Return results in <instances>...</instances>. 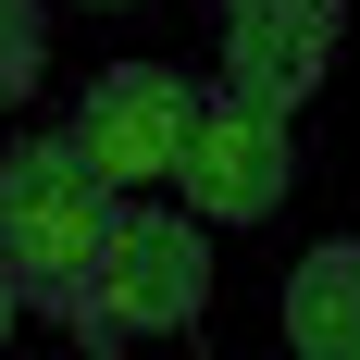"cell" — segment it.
Returning a JSON list of instances; mask_svg holds the SVG:
<instances>
[{
  "instance_id": "6da1fadb",
  "label": "cell",
  "mask_w": 360,
  "mask_h": 360,
  "mask_svg": "<svg viewBox=\"0 0 360 360\" xmlns=\"http://www.w3.org/2000/svg\"><path fill=\"white\" fill-rule=\"evenodd\" d=\"M212 311V236L186 212H112L100 261H87V286L63 298V323L87 348H162Z\"/></svg>"
},
{
  "instance_id": "7a4b0ae2",
  "label": "cell",
  "mask_w": 360,
  "mask_h": 360,
  "mask_svg": "<svg viewBox=\"0 0 360 360\" xmlns=\"http://www.w3.org/2000/svg\"><path fill=\"white\" fill-rule=\"evenodd\" d=\"M112 212H124V199H112L63 137H25L0 162V274H13V298H50V311H63V298L87 286V261H100Z\"/></svg>"
},
{
  "instance_id": "3957f363",
  "label": "cell",
  "mask_w": 360,
  "mask_h": 360,
  "mask_svg": "<svg viewBox=\"0 0 360 360\" xmlns=\"http://www.w3.org/2000/svg\"><path fill=\"white\" fill-rule=\"evenodd\" d=\"M186 124H199V87H186L174 63H112L100 87L63 112V149L124 199V186H162V174H174Z\"/></svg>"
},
{
  "instance_id": "277c9868",
  "label": "cell",
  "mask_w": 360,
  "mask_h": 360,
  "mask_svg": "<svg viewBox=\"0 0 360 360\" xmlns=\"http://www.w3.org/2000/svg\"><path fill=\"white\" fill-rule=\"evenodd\" d=\"M348 50V0H224V100L298 112Z\"/></svg>"
},
{
  "instance_id": "5b68a950",
  "label": "cell",
  "mask_w": 360,
  "mask_h": 360,
  "mask_svg": "<svg viewBox=\"0 0 360 360\" xmlns=\"http://www.w3.org/2000/svg\"><path fill=\"white\" fill-rule=\"evenodd\" d=\"M174 186L199 199V224H261V212L298 186V137H286V112L199 100V124H186V149H174Z\"/></svg>"
},
{
  "instance_id": "8992f818",
  "label": "cell",
  "mask_w": 360,
  "mask_h": 360,
  "mask_svg": "<svg viewBox=\"0 0 360 360\" xmlns=\"http://www.w3.org/2000/svg\"><path fill=\"white\" fill-rule=\"evenodd\" d=\"M286 348L298 360H360V236H323L286 274Z\"/></svg>"
},
{
  "instance_id": "52a82bcc",
  "label": "cell",
  "mask_w": 360,
  "mask_h": 360,
  "mask_svg": "<svg viewBox=\"0 0 360 360\" xmlns=\"http://www.w3.org/2000/svg\"><path fill=\"white\" fill-rule=\"evenodd\" d=\"M37 75H50V13L37 0H0V112L25 100Z\"/></svg>"
},
{
  "instance_id": "ba28073f",
  "label": "cell",
  "mask_w": 360,
  "mask_h": 360,
  "mask_svg": "<svg viewBox=\"0 0 360 360\" xmlns=\"http://www.w3.org/2000/svg\"><path fill=\"white\" fill-rule=\"evenodd\" d=\"M0 335H13V274H0Z\"/></svg>"
},
{
  "instance_id": "9c48e42d",
  "label": "cell",
  "mask_w": 360,
  "mask_h": 360,
  "mask_svg": "<svg viewBox=\"0 0 360 360\" xmlns=\"http://www.w3.org/2000/svg\"><path fill=\"white\" fill-rule=\"evenodd\" d=\"M100 13H124V0H100Z\"/></svg>"
}]
</instances>
